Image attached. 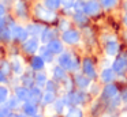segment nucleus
I'll return each mask as SVG.
<instances>
[{"mask_svg": "<svg viewBox=\"0 0 127 117\" xmlns=\"http://www.w3.org/2000/svg\"><path fill=\"white\" fill-rule=\"evenodd\" d=\"M11 33H12V38H15L17 41H23L28 37V31L21 26H11Z\"/></svg>", "mask_w": 127, "mask_h": 117, "instance_id": "nucleus-1", "label": "nucleus"}, {"mask_svg": "<svg viewBox=\"0 0 127 117\" xmlns=\"http://www.w3.org/2000/svg\"><path fill=\"white\" fill-rule=\"evenodd\" d=\"M12 38V33H11V27H3L0 29V42H10Z\"/></svg>", "mask_w": 127, "mask_h": 117, "instance_id": "nucleus-2", "label": "nucleus"}, {"mask_svg": "<svg viewBox=\"0 0 127 117\" xmlns=\"http://www.w3.org/2000/svg\"><path fill=\"white\" fill-rule=\"evenodd\" d=\"M8 98H10V90L7 89L6 86L0 84V103H1V105L6 103Z\"/></svg>", "mask_w": 127, "mask_h": 117, "instance_id": "nucleus-3", "label": "nucleus"}, {"mask_svg": "<svg viewBox=\"0 0 127 117\" xmlns=\"http://www.w3.org/2000/svg\"><path fill=\"white\" fill-rule=\"evenodd\" d=\"M0 71L3 73H6L7 76L11 73L12 71V67H11V61H7V60H1V63H0Z\"/></svg>", "mask_w": 127, "mask_h": 117, "instance_id": "nucleus-4", "label": "nucleus"}, {"mask_svg": "<svg viewBox=\"0 0 127 117\" xmlns=\"http://www.w3.org/2000/svg\"><path fill=\"white\" fill-rule=\"evenodd\" d=\"M23 109H25V113L26 114H30V116H33V114H34V106H33V103L26 102L25 106H23Z\"/></svg>", "mask_w": 127, "mask_h": 117, "instance_id": "nucleus-5", "label": "nucleus"}, {"mask_svg": "<svg viewBox=\"0 0 127 117\" xmlns=\"http://www.w3.org/2000/svg\"><path fill=\"white\" fill-rule=\"evenodd\" d=\"M32 67H33L34 70H38V68H41V67H42L41 59H38V57H34V59L32 60Z\"/></svg>", "mask_w": 127, "mask_h": 117, "instance_id": "nucleus-6", "label": "nucleus"}, {"mask_svg": "<svg viewBox=\"0 0 127 117\" xmlns=\"http://www.w3.org/2000/svg\"><path fill=\"white\" fill-rule=\"evenodd\" d=\"M45 4L49 8H56L59 7V0H45Z\"/></svg>", "mask_w": 127, "mask_h": 117, "instance_id": "nucleus-7", "label": "nucleus"}, {"mask_svg": "<svg viewBox=\"0 0 127 117\" xmlns=\"http://www.w3.org/2000/svg\"><path fill=\"white\" fill-rule=\"evenodd\" d=\"M17 11H18V15H19V14H23L25 7H23L22 1H18V3H17Z\"/></svg>", "mask_w": 127, "mask_h": 117, "instance_id": "nucleus-8", "label": "nucleus"}, {"mask_svg": "<svg viewBox=\"0 0 127 117\" xmlns=\"http://www.w3.org/2000/svg\"><path fill=\"white\" fill-rule=\"evenodd\" d=\"M6 82H7V75H6V73H3L1 71H0V84L6 83Z\"/></svg>", "mask_w": 127, "mask_h": 117, "instance_id": "nucleus-9", "label": "nucleus"}, {"mask_svg": "<svg viewBox=\"0 0 127 117\" xmlns=\"http://www.w3.org/2000/svg\"><path fill=\"white\" fill-rule=\"evenodd\" d=\"M4 14H6V5L0 3V16H4Z\"/></svg>", "mask_w": 127, "mask_h": 117, "instance_id": "nucleus-10", "label": "nucleus"}, {"mask_svg": "<svg viewBox=\"0 0 127 117\" xmlns=\"http://www.w3.org/2000/svg\"><path fill=\"white\" fill-rule=\"evenodd\" d=\"M3 27H6V19H4V16H0V29H3Z\"/></svg>", "mask_w": 127, "mask_h": 117, "instance_id": "nucleus-11", "label": "nucleus"}, {"mask_svg": "<svg viewBox=\"0 0 127 117\" xmlns=\"http://www.w3.org/2000/svg\"><path fill=\"white\" fill-rule=\"evenodd\" d=\"M104 4L105 5H111V4H113V0H104Z\"/></svg>", "mask_w": 127, "mask_h": 117, "instance_id": "nucleus-12", "label": "nucleus"}, {"mask_svg": "<svg viewBox=\"0 0 127 117\" xmlns=\"http://www.w3.org/2000/svg\"><path fill=\"white\" fill-rule=\"evenodd\" d=\"M0 117H4V116H3V113H1V110H0Z\"/></svg>", "mask_w": 127, "mask_h": 117, "instance_id": "nucleus-13", "label": "nucleus"}, {"mask_svg": "<svg viewBox=\"0 0 127 117\" xmlns=\"http://www.w3.org/2000/svg\"><path fill=\"white\" fill-rule=\"evenodd\" d=\"M0 63H1V59H0Z\"/></svg>", "mask_w": 127, "mask_h": 117, "instance_id": "nucleus-14", "label": "nucleus"}]
</instances>
